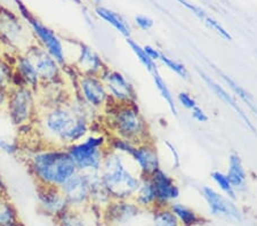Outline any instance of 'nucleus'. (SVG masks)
I'll return each instance as SVG.
<instances>
[{
	"label": "nucleus",
	"mask_w": 257,
	"mask_h": 226,
	"mask_svg": "<svg viewBox=\"0 0 257 226\" xmlns=\"http://www.w3.org/2000/svg\"><path fill=\"white\" fill-rule=\"evenodd\" d=\"M107 66L103 57L94 48L84 42H77V49L69 66L75 70L77 75L100 76Z\"/></svg>",
	"instance_id": "obj_13"
},
{
	"label": "nucleus",
	"mask_w": 257,
	"mask_h": 226,
	"mask_svg": "<svg viewBox=\"0 0 257 226\" xmlns=\"http://www.w3.org/2000/svg\"><path fill=\"white\" fill-rule=\"evenodd\" d=\"M13 226H24V225H23V224L21 223V222H17V223H16V224H14Z\"/></svg>",
	"instance_id": "obj_46"
},
{
	"label": "nucleus",
	"mask_w": 257,
	"mask_h": 226,
	"mask_svg": "<svg viewBox=\"0 0 257 226\" xmlns=\"http://www.w3.org/2000/svg\"><path fill=\"white\" fill-rule=\"evenodd\" d=\"M152 212L153 226H182L169 207H155Z\"/></svg>",
	"instance_id": "obj_31"
},
{
	"label": "nucleus",
	"mask_w": 257,
	"mask_h": 226,
	"mask_svg": "<svg viewBox=\"0 0 257 226\" xmlns=\"http://www.w3.org/2000/svg\"><path fill=\"white\" fill-rule=\"evenodd\" d=\"M73 1L77 2V3H80V0H73Z\"/></svg>",
	"instance_id": "obj_47"
},
{
	"label": "nucleus",
	"mask_w": 257,
	"mask_h": 226,
	"mask_svg": "<svg viewBox=\"0 0 257 226\" xmlns=\"http://www.w3.org/2000/svg\"><path fill=\"white\" fill-rule=\"evenodd\" d=\"M103 116L104 124L110 131L109 136L127 139L136 145L153 139L150 124L137 104L112 103L103 112Z\"/></svg>",
	"instance_id": "obj_3"
},
{
	"label": "nucleus",
	"mask_w": 257,
	"mask_h": 226,
	"mask_svg": "<svg viewBox=\"0 0 257 226\" xmlns=\"http://www.w3.org/2000/svg\"><path fill=\"white\" fill-rule=\"evenodd\" d=\"M15 1H16V5L22 17L29 23L31 31L33 33V37L37 41L36 44L44 48L46 52L49 53L64 69L67 68V49H65V44L63 40L57 36L55 31L49 29L48 26L42 24L39 19L34 17L28 10V8L23 5L21 0H15Z\"/></svg>",
	"instance_id": "obj_7"
},
{
	"label": "nucleus",
	"mask_w": 257,
	"mask_h": 226,
	"mask_svg": "<svg viewBox=\"0 0 257 226\" xmlns=\"http://www.w3.org/2000/svg\"><path fill=\"white\" fill-rule=\"evenodd\" d=\"M13 63L0 56V87L10 88L13 86Z\"/></svg>",
	"instance_id": "obj_35"
},
{
	"label": "nucleus",
	"mask_w": 257,
	"mask_h": 226,
	"mask_svg": "<svg viewBox=\"0 0 257 226\" xmlns=\"http://www.w3.org/2000/svg\"><path fill=\"white\" fill-rule=\"evenodd\" d=\"M201 193L213 215L227 217L237 222L241 220L239 208L237 207L233 200L224 196L223 193H220L219 191L210 186H204L201 189Z\"/></svg>",
	"instance_id": "obj_17"
},
{
	"label": "nucleus",
	"mask_w": 257,
	"mask_h": 226,
	"mask_svg": "<svg viewBox=\"0 0 257 226\" xmlns=\"http://www.w3.org/2000/svg\"><path fill=\"white\" fill-rule=\"evenodd\" d=\"M76 96L96 113L103 112L112 104L100 76L78 75L75 79Z\"/></svg>",
	"instance_id": "obj_8"
},
{
	"label": "nucleus",
	"mask_w": 257,
	"mask_h": 226,
	"mask_svg": "<svg viewBox=\"0 0 257 226\" xmlns=\"http://www.w3.org/2000/svg\"><path fill=\"white\" fill-rule=\"evenodd\" d=\"M96 114L75 95L65 102L40 107L36 122L46 145L67 147L94 130Z\"/></svg>",
	"instance_id": "obj_1"
},
{
	"label": "nucleus",
	"mask_w": 257,
	"mask_h": 226,
	"mask_svg": "<svg viewBox=\"0 0 257 226\" xmlns=\"http://www.w3.org/2000/svg\"><path fill=\"white\" fill-rule=\"evenodd\" d=\"M169 208L176 218L180 222L182 226H191L194 223H197L200 220V216H198V214L189 208L188 206L178 204V202H174L169 206Z\"/></svg>",
	"instance_id": "obj_28"
},
{
	"label": "nucleus",
	"mask_w": 257,
	"mask_h": 226,
	"mask_svg": "<svg viewBox=\"0 0 257 226\" xmlns=\"http://www.w3.org/2000/svg\"><path fill=\"white\" fill-rule=\"evenodd\" d=\"M150 179L157 196V207H169L180 198L181 191L176 181L163 168L151 175Z\"/></svg>",
	"instance_id": "obj_15"
},
{
	"label": "nucleus",
	"mask_w": 257,
	"mask_h": 226,
	"mask_svg": "<svg viewBox=\"0 0 257 226\" xmlns=\"http://www.w3.org/2000/svg\"><path fill=\"white\" fill-rule=\"evenodd\" d=\"M214 70H215L217 75L220 76V78L222 80H223V83L229 86V88L231 89V92L235 94L238 99L243 102L244 104L247 105V108L251 110L253 113H255V114H257V103L256 101L254 99V96H253L251 93H249L247 89H245L243 86L239 85L237 81L233 79L232 77L228 76L227 73L222 72L221 70L214 68Z\"/></svg>",
	"instance_id": "obj_24"
},
{
	"label": "nucleus",
	"mask_w": 257,
	"mask_h": 226,
	"mask_svg": "<svg viewBox=\"0 0 257 226\" xmlns=\"http://www.w3.org/2000/svg\"><path fill=\"white\" fill-rule=\"evenodd\" d=\"M177 1L180 2L182 6H184L185 8H188L189 10L192 11V13H193L194 15H196V16H197L198 18H200L202 22H204L205 19H206V17L208 16L207 13H206V11H205L204 9H201L200 7H198V6H196V5H193V3L189 2L188 0H177Z\"/></svg>",
	"instance_id": "obj_40"
},
{
	"label": "nucleus",
	"mask_w": 257,
	"mask_h": 226,
	"mask_svg": "<svg viewBox=\"0 0 257 226\" xmlns=\"http://www.w3.org/2000/svg\"><path fill=\"white\" fill-rule=\"evenodd\" d=\"M2 194H7V191L5 182H3L1 175H0V196H2Z\"/></svg>",
	"instance_id": "obj_45"
},
{
	"label": "nucleus",
	"mask_w": 257,
	"mask_h": 226,
	"mask_svg": "<svg viewBox=\"0 0 257 226\" xmlns=\"http://www.w3.org/2000/svg\"><path fill=\"white\" fill-rule=\"evenodd\" d=\"M135 146L136 144L127 141V139L115 137V136H109L108 150L117 152V153L123 154L127 158H129L131 153H133Z\"/></svg>",
	"instance_id": "obj_32"
},
{
	"label": "nucleus",
	"mask_w": 257,
	"mask_h": 226,
	"mask_svg": "<svg viewBox=\"0 0 257 226\" xmlns=\"http://www.w3.org/2000/svg\"><path fill=\"white\" fill-rule=\"evenodd\" d=\"M0 150L8 155H16L19 152V146L17 143L0 137Z\"/></svg>",
	"instance_id": "obj_38"
},
{
	"label": "nucleus",
	"mask_w": 257,
	"mask_h": 226,
	"mask_svg": "<svg viewBox=\"0 0 257 226\" xmlns=\"http://www.w3.org/2000/svg\"><path fill=\"white\" fill-rule=\"evenodd\" d=\"M159 61H160L161 64L165 65L167 69L170 70L171 72H174L175 75H177L178 77L182 78V79H184V80L190 79V72H189V70L186 69V66L184 64L180 63V62L174 60V58L167 56L166 54H163V53H161Z\"/></svg>",
	"instance_id": "obj_33"
},
{
	"label": "nucleus",
	"mask_w": 257,
	"mask_h": 226,
	"mask_svg": "<svg viewBox=\"0 0 257 226\" xmlns=\"http://www.w3.org/2000/svg\"><path fill=\"white\" fill-rule=\"evenodd\" d=\"M56 221L58 226H87L79 210L75 209H68L61 216H58Z\"/></svg>",
	"instance_id": "obj_34"
},
{
	"label": "nucleus",
	"mask_w": 257,
	"mask_h": 226,
	"mask_svg": "<svg viewBox=\"0 0 257 226\" xmlns=\"http://www.w3.org/2000/svg\"><path fill=\"white\" fill-rule=\"evenodd\" d=\"M114 200L104 183L101 178L100 173L91 174V207L102 210Z\"/></svg>",
	"instance_id": "obj_22"
},
{
	"label": "nucleus",
	"mask_w": 257,
	"mask_h": 226,
	"mask_svg": "<svg viewBox=\"0 0 257 226\" xmlns=\"http://www.w3.org/2000/svg\"><path fill=\"white\" fill-rule=\"evenodd\" d=\"M24 53L32 61L41 85L63 84L64 68L44 48L34 42L26 48Z\"/></svg>",
	"instance_id": "obj_9"
},
{
	"label": "nucleus",
	"mask_w": 257,
	"mask_h": 226,
	"mask_svg": "<svg viewBox=\"0 0 257 226\" xmlns=\"http://www.w3.org/2000/svg\"><path fill=\"white\" fill-rule=\"evenodd\" d=\"M95 13L97 16L102 18L103 21L109 23L111 26H114V28L118 31L122 36H124L125 38H130V34H131L130 26L122 15L116 13L114 10L105 8V7H101V6L96 7Z\"/></svg>",
	"instance_id": "obj_25"
},
{
	"label": "nucleus",
	"mask_w": 257,
	"mask_h": 226,
	"mask_svg": "<svg viewBox=\"0 0 257 226\" xmlns=\"http://www.w3.org/2000/svg\"><path fill=\"white\" fill-rule=\"evenodd\" d=\"M135 23L139 29L143 31L150 30L153 26V21L150 17L144 16V15H138L135 17Z\"/></svg>",
	"instance_id": "obj_41"
},
{
	"label": "nucleus",
	"mask_w": 257,
	"mask_h": 226,
	"mask_svg": "<svg viewBox=\"0 0 257 226\" xmlns=\"http://www.w3.org/2000/svg\"><path fill=\"white\" fill-rule=\"evenodd\" d=\"M69 208L80 210L91 206V174L80 173L69 179L61 188Z\"/></svg>",
	"instance_id": "obj_12"
},
{
	"label": "nucleus",
	"mask_w": 257,
	"mask_h": 226,
	"mask_svg": "<svg viewBox=\"0 0 257 226\" xmlns=\"http://www.w3.org/2000/svg\"><path fill=\"white\" fill-rule=\"evenodd\" d=\"M0 42L14 50L15 55L24 53L34 44L28 41L26 31L18 17L7 9H0Z\"/></svg>",
	"instance_id": "obj_11"
},
{
	"label": "nucleus",
	"mask_w": 257,
	"mask_h": 226,
	"mask_svg": "<svg viewBox=\"0 0 257 226\" xmlns=\"http://www.w3.org/2000/svg\"><path fill=\"white\" fill-rule=\"evenodd\" d=\"M197 72L202 79V81L206 84V86H207L210 91H212L214 94L216 95L217 99H220L222 102L227 105V107L231 109V110L239 116V119L245 123V126H246L249 130H251L252 132H254V134H257V129L254 126V123L252 122V120H251V118H249V115L247 114L246 111L241 108V105L238 103V101L233 97V95L230 94V93L223 87V86H221L219 83H217V81L214 80L213 78L209 75H207L206 72L201 71V70H199V69L197 70Z\"/></svg>",
	"instance_id": "obj_16"
},
{
	"label": "nucleus",
	"mask_w": 257,
	"mask_h": 226,
	"mask_svg": "<svg viewBox=\"0 0 257 226\" xmlns=\"http://www.w3.org/2000/svg\"><path fill=\"white\" fill-rule=\"evenodd\" d=\"M29 173L39 186L62 188L78 173L75 162L65 147L44 145L26 157Z\"/></svg>",
	"instance_id": "obj_2"
},
{
	"label": "nucleus",
	"mask_w": 257,
	"mask_h": 226,
	"mask_svg": "<svg viewBox=\"0 0 257 226\" xmlns=\"http://www.w3.org/2000/svg\"><path fill=\"white\" fill-rule=\"evenodd\" d=\"M143 48H144V50H145V53L147 54V56H149L151 60H153L154 62L159 61V58H160V55H161V52L158 48H155V47H153V46H151V45L143 46Z\"/></svg>",
	"instance_id": "obj_43"
},
{
	"label": "nucleus",
	"mask_w": 257,
	"mask_h": 226,
	"mask_svg": "<svg viewBox=\"0 0 257 226\" xmlns=\"http://www.w3.org/2000/svg\"><path fill=\"white\" fill-rule=\"evenodd\" d=\"M141 208L135 204L133 199L127 200H112L107 207L102 210L104 221L109 224H125L131 218L138 215Z\"/></svg>",
	"instance_id": "obj_20"
},
{
	"label": "nucleus",
	"mask_w": 257,
	"mask_h": 226,
	"mask_svg": "<svg viewBox=\"0 0 257 226\" xmlns=\"http://www.w3.org/2000/svg\"><path fill=\"white\" fill-rule=\"evenodd\" d=\"M129 159L141 177H150L158 169L162 168L160 155L153 139L137 144Z\"/></svg>",
	"instance_id": "obj_14"
},
{
	"label": "nucleus",
	"mask_w": 257,
	"mask_h": 226,
	"mask_svg": "<svg viewBox=\"0 0 257 226\" xmlns=\"http://www.w3.org/2000/svg\"><path fill=\"white\" fill-rule=\"evenodd\" d=\"M152 77H153V83H154L155 88H157L159 94L161 95L163 101H165L167 105H168L170 112L173 113V115H177L178 110H177L176 101H175L173 93H171L169 87L167 86L166 81L163 80V78L160 76L159 71L152 73Z\"/></svg>",
	"instance_id": "obj_27"
},
{
	"label": "nucleus",
	"mask_w": 257,
	"mask_h": 226,
	"mask_svg": "<svg viewBox=\"0 0 257 226\" xmlns=\"http://www.w3.org/2000/svg\"><path fill=\"white\" fill-rule=\"evenodd\" d=\"M133 200L139 208L144 210H153L157 207V196L150 177L141 178V183Z\"/></svg>",
	"instance_id": "obj_23"
},
{
	"label": "nucleus",
	"mask_w": 257,
	"mask_h": 226,
	"mask_svg": "<svg viewBox=\"0 0 257 226\" xmlns=\"http://www.w3.org/2000/svg\"><path fill=\"white\" fill-rule=\"evenodd\" d=\"M204 23L208 26V28H210L212 30L215 31L217 34H220V36L223 38V39H225V40H228V41H231L232 40V36L229 33V31L225 30L224 26L221 25L220 22H217L215 18L207 16V17H206L205 21H204Z\"/></svg>",
	"instance_id": "obj_36"
},
{
	"label": "nucleus",
	"mask_w": 257,
	"mask_h": 226,
	"mask_svg": "<svg viewBox=\"0 0 257 226\" xmlns=\"http://www.w3.org/2000/svg\"><path fill=\"white\" fill-rule=\"evenodd\" d=\"M5 109L13 126L17 128L30 126L36 122L40 109L37 92L25 86H11Z\"/></svg>",
	"instance_id": "obj_6"
},
{
	"label": "nucleus",
	"mask_w": 257,
	"mask_h": 226,
	"mask_svg": "<svg viewBox=\"0 0 257 226\" xmlns=\"http://www.w3.org/2000/svg\"><path fill=\"white\" fill-rule=\"evenodd\" d=\"M126 42L128 45V47L131 49V52L134 53V55L136 56V58L141 62V64L145 68L147 71L150 73H154L158 71V66L157 63L153 60L147 56V54L144 50L143 46H141L138 42H136L135 40H133L131 38H126Z\"/></svg>",
	"instance_id": "obj_29"
},
{
	"label": "nucleus",
	"mask_w": 257,
	"mask_h": 226,
	"mask_svg": "<svg viewBox=\"0 0 257 226\" xmlns=\"http://www.w3.org/2000/svg\"><path fill=\"white\" fill-rule=\"evenodd\" d=\"M165 145L167 147V150L169 151L171 157V168L174 170L178 169L181 167V159L180 154H178V151L176 150V147L174 146V144L170 143L169 141H165Z\"/></svg>",
	"instance_id": "obj_39"
},
{
	"label": "nucleus",
	"mask_w": 257,
	"mask_h": 226,
	"mask_svg": "<svg viewBox=\"0 0 257 226\" xmlns=\"http://www.w3.org/2000/svg\"><path fill=\"white\" fill-rule=\"evenodd\" d=\"M177 102L182 108L186 109V110H193L194 108L198 107V103L194 97L188 92H180L177 94Z\"/></svg>",
	"instance_id": "obj_37"
},
{
	"label": "nucleus",
	"mask_w": 257,
	"mask_h": 226,
	"mask_svg": "<svg viewBox=\"0 0 257 226\" xmlns=\"http://www.w3.org/2000/svg\"><path fill=\"white\" fill-rule=\"evenodd\" d=\"M100 78L104 83L112 103L118 105L137 104L135 86L123 72L108 65L100 75Z\"/></svg>",
	"instance_id": "obj_10"
},
{
	"label": "nucleus",
	"mask_w": 257,
	"mask_h": 226,
	"mask_svg": "<svg viewBox=\"0 0 257 226\" xmlns=\"http://www.w3.org/2000/svg\"><path fill=\"white\" fill-rule=\"evenodd\" d=\"M94 1H96V2H99V1H100V0H94Z\"/></svg>",
	"instance_id": "obj_48"
},
{
	"label": "nucleus",
	"mask_w": 257,
	"mask_h": 226,
	"mask_svg": "<svg viewBox=\"0 0 257 226\" xmlns=\"http://www.w3.org/2000/svg\"><path fill=\"white\" fill-rule=\"evenodd\" d=\"M13 86H25L33 91L40 88L41 83L32 61L25 53H19L14 56L13 62Z\"/></svg>",
	"instance_id": "obj_19"
},
{
	"label": "nucleus",
	"mask_w": 257,
	"mask_h": 226,
	"mask_svg": "<svg viewBox=\"0 0 257 226\" xmlns=\"http://www.w3.org/2000/svg\"><path fill=\"white\" fill-rule=\"evenodd\" d=\"M210 177H212L213 182L215 183V185L219 188V190L224 194V196H227L233 201L237 200L238 193H237V191L232 186L227 173H223V171L220 170H214L212 175H210Z\"/></svg>",
	"instance_id": "obj_30"
},
{
	"label": "nucleus",
	"mask_w": 257,
	"mask_h": 226,
	"mask_svg": "<svg viewBox=\"0 0 257 226\" xmlns=\"http://www.w3.org/2000/svg\"><path fill=\"white\" fill-rule=\"evenodd\" d=\"M100 175L115 200L133 199L142 178L129 158L110 150L105 153Z\"/></svg>",
	"instance_id": "obj_4"
},
{
	"label": "nucleus",
	"mask_w": 257,
	"mask_h": 226,
	"mask_svg": "<svg viewBox=\"0 0 257 226\" xmlns=\"http://www.w3.org/2000/svg\"><path fill=\"white\" fill-rule=\"evenodd\" d=\"M108 139L103 132L92 131L83 141L65 147L80 173H100L108 151Z\"/></svg>",
	"instance_id": "obj_5"
},
{
	"label": "nucleus",
	"mask_w": 257,
	"mask_h": 226,
	"mask_svg": "<svg viewBox=\"0 0 257 226\" xmlns=\"http://www.w3.org/2000/svg\"><path fill=\"white\" fill-rule=\"evenodd\" d=\"M38 206L45 215L56 218L67 212L69 205L60 188L39 186L37 188Z\"/></svg>",
	"instance_id": "obj_18"
},
{
	"label": "nucleus",
	"mask_w": 257,
	"mask_h": 226,
	"mask_svg": "<svg viewBox=\"0 0 257 226\" xmlns=\"http://www.w3.org/2000/svg\"><path fill=\"white\" fill-rule=\"evenodd\" d=\"M191 115H192V118L198 122H207L209 120L207 113H206L204 109H201L199 105L194 108L193 110H191Z\"/></svg>",
	"instance_id": "obj_42"
},
{
	"label": "nucleus",
	"mask_w": 257,
	"mask_h": 226,
	"mask_svg": "<svg viewBox=\"0 0 257 226\" xmlns=\"http://www.w3.org/2000/svg\"><path fill=\"white\" fill-rule=\"evenodd\" d=\"M8 92H9V88L0 87V110H1V109H5V107H6L7 97H8Z\"/></svg>",
	"instance_id": "obj_44"
},
{
	"label": "nucleus",
	"mask_w": 257,
	"mask_h": 226,
	"mask_svg": "<svg viewBox=\"0 0 257 226\" xmlns=\"http://www.w3.org/2000/svg\"><path fill=\"white\" fill-rule=\"evenodd\" d=\"M18 220L17 210L7 194L0 196V226H13Z\"/></svg>",
	"instance_id": "obj_26"
},
{
	"label": "nucleus",
	"mask_w": 257,
	"mask_h": 226,
	"mask_svg": "<svg viewBox=\"0 0 257 226\" xmlns=\"http://www.w3.org/2000/svg\"><path fill=\"white\" fill-rule=\"evenodd\" d=\"M227 175L237 193L244 191L247 186V171L245 168L243 159L237 152H231L229 155V166Z\"/></svg>",
	"instance_id": "obj_21"
}]
</instances>
